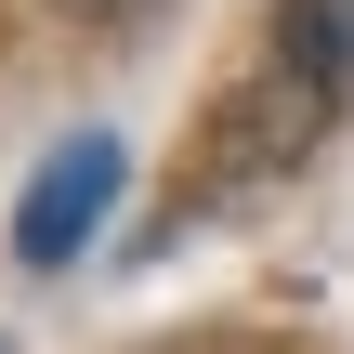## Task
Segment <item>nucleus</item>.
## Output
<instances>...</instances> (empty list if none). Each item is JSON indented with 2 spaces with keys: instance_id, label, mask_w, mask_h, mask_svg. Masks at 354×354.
Returning a JSON list of instances; mask_svg holds the SVG:
<instances>
[{
  "instance_id": "nucleus-1",
  "label": "nucleus",
  "mask_w": 354,
  "mask_h": 354,
  "mask_svg": "<svg viewBox=\"0 0 354 354\" xmlns=\"http://www.w3.org/2000/svg\"><path fill=\"white\" fill-rule=\"evenodd\" d=\"M105 210H118V145H105V131H66V145L26 171V197H13V250L53 276V263H79V250H92V223H105Z\"/></svg>"
},
{
  "instance_id": "nucleus-2",
  "label": "nucleus",
  "mask_w": 354,
  "mask_h": 354,
  "mask_svg": "<svg viewBox=\"0 0 354 354\" xmlns=\"http://www.w3.org/2000/svg\"><path fill=\"white\" fill-rule=\"evenodd\" d=\"M276 79L342 118L354 105V0H276Z\"/></svg>"
},
{
  "instance_id": "nucleus-3",
  "label": "nucleus",
  "mask_w": 354,
  "mask_h": 354,
  "mask_svg": "<svg viewBox=\"0 0 354 354\" xmlns=\"http://www.w3.org/2000/svg\"><path fill=\"white\" fill-rule=\"evenodd\" d=\"M66 13H79V26H145L158 0H66Z\"/></svg>"
}]
</instances>
